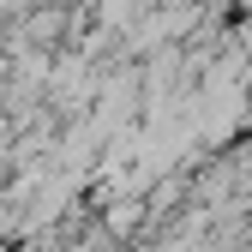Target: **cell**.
<instances>
[{
    "label": "cell",
    "mask_w": 252,
    "mask_h": 252,
    "mask_svg": "<svg viewBox=\"0 0 252 252\" xmlns=\"http://www.w3.org/2000/svg\"><path fill=\"white\" fill-rule=\"evenodd\" d=\"M162 0H96V24H108V30H132L144 12H156Z\"/></svg>",
    "instance_id": "obj_1"
}]
</instances>
